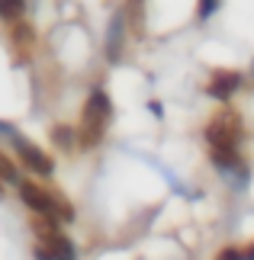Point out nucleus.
<instances>
[{"label": "nucleus", "mask_w": 254, "mask_h": 260, "mask_svg": "<svg viewBox=\"0 0 254 260\" xmlns=\"http://www.w3.org/2000/svg\"><path fill=\"white\" fill-rule=\"evenodd\" d=\"M16 148H19V154H23V161L29 164V167H33V171L36 174H52V161H48V157L42 154V151H39V148L36 145H26V142H16Z\"/></svg>", "instance_id": "nucleus-3"}, {"label": "nucleus", "mask_w": 254, "mask_h": 260, "mask_svg": "<svg viewBox=\"0 0 254 260\" xmlns=\"http://www.w3.org/2000/svg\"><path fill=\"white\" fill-rule=\"evenodd\" d=\"M238 138H241V119L232 113V109H222V113L206 125V142L212 148V157H216L219 167H232L238 161Z\"/></svg>", "instance_id": "nucleus-1"}, {"label": "nucleus", "mask_w": 254, "mask_h": 260, "mask_svg": "<svg viewBox=\"0 0 254 260\" xmlns=\"http://www.w3.org/2000/svg\"><path fill=\"white\" fill-rule=\"evenodd\" d=\"M238 81H241L238 74H232V71H219L216 77H212V84H209V93L216 96V100H229V96L238 90Z\"/></svg>", "instance_id": "nucleus-4"}, {"label": "nucleus", "mask_w": 254, "mask_h": 260, "mask_svg": "<svg viewBox=\"0 0 254 260\" xmlns=\"http://www.w3.org/2000/svg\"><path fill=\"white\" fill-rule=\"evenodd\" d=\"M0 177H4V180H16V167L10 164L4 154H0Z\"/></svg>", "instance_id": "nucleus-6"}, {"label": "nucleus", "mask_w": 254, "mask_h": 260, "mask_svg": "<svg viewBox=\"0 0 254 260\" xmlns=\"http://www.w3.org/2000/svg\"><path fill=\"white\" fill-rule=\"evenodd\" d=\"M0 16L4 19H19L23 16V0H0Z\"/></svg>", "instance_id": "nucleus-5"}, {"label": "nucleus", "mask_w": 254, "mask_h": 260, "mask_svg": "<svg viewBox=\"0 0 254 260\" xmlns=\"http://www.w3.org/2000/svg\"><path fill=\"white\" fill-rule=\"evenodd\" d=\"M219 260H245V254H241V251H232V247H229V251L219 254Z\"/></svg>", "instance_id": "nucleus-7"}, {"label": "nucleus", "mask_w": 254, "mask_h": 260, "mask_svg": "<svg viewBox=\"0 0 254 260\" xmlns=\"http://www.w3.org/2000/svg\"><path fill=\"white\" fill-rule=\"evenodd\" d=\"M106 119H109V96L103 90H94L84 106V119H80V128H77V142L80 148H94L100 138H103V128H106Z\"/></svg>", "instance_id": "nucleus-2"}, {"label": "nucleus", "mask_w": 254, "mask_h": 260, "mask_svg": "<svg viewBox=\"0 0 254 260\" xmlns=\"http://www.w3.org/2000/svg\"><path fill=\"white\" fill-rule=\"evenodd\" d=\"M245 260H254V247H251V251H248V254H245Z\"/></svg>", "instance_id": "nucleus-8"}]
</instances>
